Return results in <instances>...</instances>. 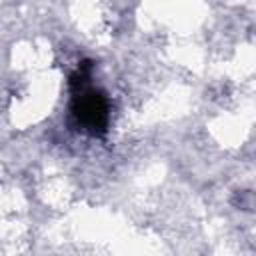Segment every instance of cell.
Segmentation results:
<instances>
[{
  "mask_svg": "<svg viewBox=\"0 0 256 256\" xmlns=\"http://www.w3.org/2000/svg\"><path fill=\"white\" fill-rule=\"evenodd\" d=\"M74 114L84 128H88L92 132L102 130L106 124V102L94 90L84 92L82 96H78V100L74 104Z\"/></svg>",
  "mask_w": 256,
  "mask_h": 256,
  "instance_id": "obj_1",
  "label": "cell"
}]
</instances>
